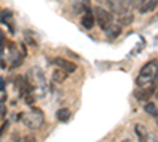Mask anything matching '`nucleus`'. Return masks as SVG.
Masks as SVG:
<instances>
[{
    "label": "nucleus",
    "mask_w": 158,
    "mask_h": 142,
    "mask_svg": "<svg viewBox=\"0 0 158 142\" xmlns=\"http://www.w3.org/2000/svg\"><path fill=\"white\" fill-rule=\"evenodd\" d=\"M158 77V60H150L144 65L136 77V85L138 88H146L153 85L155 79Z\"/></svg>",
    "instance_id": "f257e3e1"
},
{
    "label": "nucleus",
    "mask_w": 158,
    "mask_h": 142,
    "mask_svg": "<svg viewBox=\"0 0 158 142\" xmlns=\"http://www.w3.org/2000/svg\"><path fill=\"white\" fill-rule=\"evenodd\" d=\"M19 119L22 120V123L27 126V128H32V130H36L43 125L44 122V114L41 109L38 108H32L29 112H24L19 115Z\"/></svg>",
    "instance_id": "f03ea898"
},
{
    "label": "nucleus",
    "mask_w": 158,
    "mask_h": 142,
    "mask_svg": "<svg viewBox=\"0 0 158 142\" xmlns=\"http://www.w3.org/2000/svg\"><path fill=\"white\" fill-rule=\"evenodd\" d=\"M30 77H32V82H33V95L38 98H43L48 92V84L44 79V74L40 68H32L30 70Z\"/></svg>",
    "instance_id": "7ed1b4c3"
},
{
    "label": "nucleus",
    "mask_w": 158,
    "mask_h": 142,
    "mask_svg": "<svg viewBox=\"0 0 158 142\" xmlns=\"http://www.w3.org/2000/svg\"><path fill=\"white\" fill-rule=\"evenodd\" d=\"M95 19H97V24L100 25L101 30L109 32L114 27V16H112V13L108 11V10H104V8H101V6L95 8Z\"/></svg>",
    "instance_id": "20e7f679"
},
{
    "label": "nucleus",
    "mask_w": 158,
    "mask_h": 142,
    "mask_svg": "<svg viewBox=\"0 0 158 142\" xmlns=\"http://www.w3.org/2000/svg\"><path fill=\"white\" fill-rule=\"evenodd\" d=\"M131 6H133L131 0H112L111 11H115L118 16H125V14H130Z\"/></svg>",
    "instance_id": "39448f33"
},
{
    "label": "nucleus",
    "mask_w": 158,
    "mask_h": 142,
    "mask_svg": "<svg viewBox=\"0 0 158 142\" xmlns=\"http://www.w3.org/2000/svg\"><path fill=\"white\" fill-rule=\"evenodd\" d=\"M54 65L59 67V68H62V71H65V73H73V71H76V65H74V63L70 62V60H65V59H62V57L54 59Z\"/></svg>",
    "instance_id": "423d86ee"
},
{
    "label": "nucleus",
    "mask_w": 158,
    "mask_h": 142,
    "mask_svg": "<svg viewBox=\"0 0 158 142\" xmlns=\"http://www.w3.org/2000/svg\"><path fill=\"white\" fill-rule=\"evenodd\" d=\"M153 92H155V87H153V85L146 87V88H138L136 92H135V96H136L138 99H141V101H146V99H149V98L152 96Z\"/></svg>",
    "instance_id": "0eeeda50"
},
{
    "label": "nucleus",
    "mask_w": 158,
    "mask_h": 142,
    "mask_svg": "<svg viewBox=\"0 0 158 142\" xmlns=\"http://www.w3.org/2000/svg\"><path fill=\"white\" fill-rule=\"evenodd\" d=\"M81 24H82L84 29H92V27H94V24H95V16H94V13H92V11L84 13L82 18H81Z\"/></svg>",
    "instance_id": "6e6552de"
},
{
    "label": "nucleus",
    "mask_w": 158,
    "mask_h": 142,
    "mask_svg": "<svg viewBox=\"0 0 158 142\" xmlns=\"http://www.w3.org/2000/svg\"><path fill=\"white\" fill-rule=\"evenodd\" d=\"M156 6H158V0H146L139 6V10H141V13H152Z\"/></svg>",
    "instance_id": "1a4fd4ad"
},
{
    "label": "nucleus",
    "mask_w": 158,
    "mask_h": 142,
    "mask_svg": "<svg viewBox=\"0 0 158 142\" xmlns=\"http://www.w3.org/2000/svg\"><path fill=\"white\" fill-rule=\"evenodd\" d=\"M74 11L76 13H81V11H90V5H89V0H76L74 3Z\"/></svg>",
    "instance_id": "9d476101"
},
{
    "label": "nucleus",
    "mask_w": 158,
    "mask_h": 142,
    "mask_svg": "<svg viewBox=\"0 0 158 142\" xmlns=\"http://www.w3.org/2000/svg\"><path fill=\"white\" fill-rule=\"evenodd\" d=\"M56 117H57L59 122H68L70 117H71V112H70V109H65V108H63V109H59V111H57Z\"/></svg>",
    "instance_id": "9b49d317"
},
{
    "label": "nucleus",
    "mask_w": 158,
    "mask_h": 142,
    "mask_svg": "<svg viewBox=\"0 0 158 142\" xmlns=\"http://www.w3.org/2000/svg\"><path fill=\"white\" fill-rule=\"evenodd\" d=\"M2 22L3 24H6V25H10L11 27V22H13V13L10 11V10H3V13H2ZM13 29V27H11Z\"/></svg>",
    "instance_id": "f8f14e48"
},
{
    "label": "nucleus",
    "mask_w": 158,
    "mask_h": 142,
    "mask_svg": "<svg viewBox=\"0 0 158 142\" xmlns=\"http://www.w3.org/2000/svg\"><path fill=\"white\" fill-rule=\"evenodd\" d=\"M144 111H146L149 115H158V109L153 103H146V106H144Z\"/></svg>",
    "instance_id": "ddd939ff"
},
{
    "label": "nucleus",
    "mask_w": 158,
    "mask_h": 142,
    "mask_svg": "<svg viewBox=\"0 0 158 142\" xmlns=\"http://www.w3.org/2000/svg\"><path fill=\"white\" fill-rule=\"evenodd\" d=\"M65 77H67V74H65V71H62V70L54 73V81H57V82H62Z\"/></svg>",
    "instance_id": "4468645a"
},
{
    "label": "nucleus",
    "mask_w": 158,
    "mask_h": 142,
    "mask_svg": "<svg viewBox=\"0 0 158 142\" xmlns=\"http://www.w3.org/2000/svg\"><path fill=\"white\" fill-rule=\"evenodd\" d=\"M97 2H98L100 5H103V6H108V8L111 10V3H112V0H97Z\"/></svg>",
    "instance_id": "2eb2a0df"
},
{
    "label": "nucleus",
    "mask_w": 158,
    "mask_h": 142,
    "mask_svg": "<svg viewBox=\"0 0 158 142\" xmlns=\"http://www.w3.org/2000/svg\"><path fill=\"white\" fill-rule=\"evenodd\" d=\"M146 142H158V137L155 134H149L147 133V137H146Z\"/></svg>",
    "instance_id": "dca6fc26"
},
{
    "label": "nucleus",
    "mask_w": 158,
    "mask_h": 142,
    "mask_svg": "<svg viewBox=\"0 0 158 142\" xmlns=\"http://www.w3.org/2000/svg\"><path fill=\"white\" fill-rule=\"evenodd\" d=\"M3 47H5V36H3V33H2V32H0V54H2Z\"/></svg>",
    "instance_id": "f3484780"
},
{
    "label": "nucleus",
    "mask_w": 158,
    "mask_h": 142,
    "mask_svg": "<svg viewBox=\"0 0 158 142\" xmlns=\"http://www.w3.org/2000/svg\"><path fill=\"white\" fill-rule=\"evenodd\" d=\"M22 142H35V137L29 134V136H25V137L22 139Z\"/></svg>",
    "instance_id": "a211bd4d"
},
{
    "label": "nucleus",
    "mask_w": 158,
    "mask_h": 142,
    "mask_svg": "<svg viewBox=\"0 0 158 142\" xmlns=\"http://www.w3.org/2000/svg\"><path fill=\"white\" fill-rule=\"evenodd\" d=\"M144 2H146V0H131V3H133V5H136V6H138V5L141 6Z\"/></svg>",
    "instance_id": "6ab92c4d"
},
{
    "label": "nucleus",
    "mask_w": 158,
    "mask_h": 142,
    "mask_svg": "<svg viewBox=\"0 0 158 142\" xmlns=\"http://www.w3.org/2000/svg\"><path fill=\"white\" fill-rule=\"evenodd\" d=\"M0 90H5V81H3V77H0Z\"/></svg>",
    "instance_id": "aec40b11"
},
{
    "label": "nucleus",
    "mask_w": 158,
    "mask_h": 142,
    "mask_svg": "<svg viewBox=\"0 0 158 142\" xmlns=\"http://www.w3.org/2000/svg\"><path fill=\"white\" fill-rule=\"evenodd\" d=\"M6 128H8V122H5V123H3V126H2V130H0V136L3 134V131L6 130Z\"/></svg>",
    "instance_id": "412c9836"
},
{
    "label": "nucleus",
    "mask_w": 158,
    "mask_h": 142,
    "mask_svg": "<svg viewBox=\"0 0 158 142\" xmlns=\"http://www.w3.org/2000/svg\"><path fill=\"white\" fill-rule=\"evenodd\" d=\"M123 142H133V140H131V139H125Z\"/></svg>",
    "instance_id": "4be33fe9"
},
{
    "label": "nucleus",
    "mask_w": 158,
    "mask_h": 142,
    "mask_svg": "<svg viewBox=\"0 0 158 142\" xmlns=\"http://www.w3.org/2000/svg\"><path fill=\"white\" fill-rule=\"evenodd\" d=\"M156 98H158V92H156Z\"/></svg>",
    "instance_id": "5701e85b"
}]
</instances>
